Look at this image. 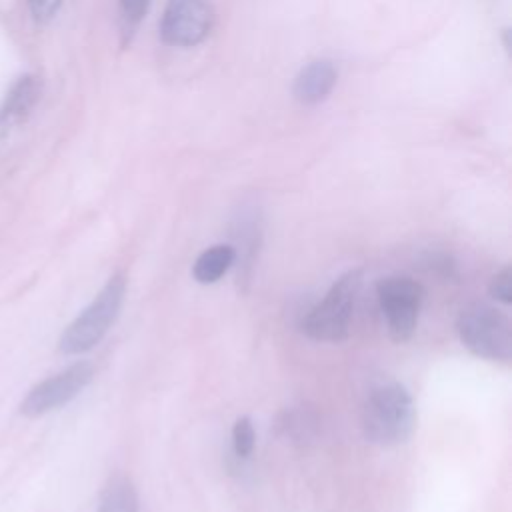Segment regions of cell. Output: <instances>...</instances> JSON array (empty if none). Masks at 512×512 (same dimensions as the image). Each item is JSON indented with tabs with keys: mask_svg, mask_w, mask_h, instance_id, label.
<instances>
[{
	"mask_svg": "<svg viewBox=\"0 0 512 512\" xmlns=\"http://www.w3.org/2000/svg\"><path fill=\"white\" fill-rule=\"evenodd\" d=\"M416 426V408L404 384L388 380L376 384L362 406V428L370 442L396 446L410 438Z\"/></svg>",
	"mask_w": 512,
	"mask_h": 512,
	"instance_id": "cell-1",
	"label": "cell"
},
{
	"mask_svg": "<svg viewBox=\"0 0 512 512\" xmlns=\"http://www.w3.org/2000/svg\"><path fill=\"white\" fill-rule=\"evenodd\" d=\"M456 332L474 356L492 362H510L512 322L498 308L482 302L468 304L458 314Z\"/></svg>",
	"mask_w": 512,
	"mask_h": 512,
	"instance_id": "cell-2",
	"label": "cell"
},
{
	"mask_svg": "<svg viewBox=\"0 0 512 512\" xmlns=\"http://www.w3.org/2000/svg\"><path fill=\"white\" fill-rule=\"evenodd\" d=\"M124 294H126V278L122 274H114L102 286L96 298L64 330L58 344L60 352L72 356V354H82L94 348L118 318L124 302Z\"/></svg>",
	"mask_w": 512,
	"mask_h": 512,
	"instance_id": "cell-3",
	"label": "cell"
},
{
	"mask_svg": "<svg viewBox=\"0 0 512 512\" xmlns=\"http://www.w3.org/2000/svg\"><path fill=\"white\" fill-rule=\"evenodd\" d=\"M362 284L360 270L344 272L324 294V298L306 314L302 328L318 342H342L348 336L354 302Z\"/></svg>",
	"mask_w": 512,
	"mask_h": 512,
	"instance_id": "cell-4",
	"label": "cell"
},
{
	"mask_svg": "<svg viewBox=\"0 0 512 512\" xmlns=\"http://www.w3.org/2000/svg\"><path fill=\"white\" fill-rule=\"evenodd\" d=\"M376 296L394 342H406L418 324L424 288L410 276H388L378 280Z\"/></svg>",
	"mask_w": 512,
	"mask_h": 512,
	"instance_id": "cell-5",
	"label": "cell"
},
{
	"mask_svg": "<svg viewBox=\"0 0 512 512\" xmlns=\"http://www.w3.org/2000/svg\"><path fill=\"white\" fill-rule=\"evenodd\" d=\"M214 26V8L210 0H168L160 38L168 46L190 48L206 40Z\"/></svg>",
	"mask_w": 512,
	"mask_h": 512,
	"instance_id": "cell-6",
	"label": "cell"
},
{
	"mask_svg": "<svg viewBox=\"0 0 512 512\" xmlns=\"http://www.w3.org/2000/svg\"><path fill=\"white\" fill-rule=\"evenodd\" d=\"M92 376L94 368L90 362H76L30 388V392L20 402V412L30 418L48 414L76 398L90 384Z\"/></svg>",
	"mask_w": 512,
	"mask_h": 512,
	"instance_id": "cell-7",
	"label": "cell"
},
{
	"mask_svg": "<svg viewBox=\"0 0 512 512\" xmlns=\"http://www.w3.org/2000/svg\"><path fill=\"white\" fill-rule=\"evenodd\" d=\"M40 92L42 84L32 74L20 76L12 84L4 102L0 104V138H6L22 122H26V118L30 116L40 98Z\"/></svg>",
	"mask_w": 512,
	"mask_h": 512,
	"instance_id": "cell-8",
	"label": "cell"
},
{
	"mask_svg": "<svg viewBox=\"0 0 512 512\" xmlns=\"http://www.w3.org/2000/svg\"><path fill=\"white\" fill-rule=\"evenodd\" d=\"M336 80L338 72L330 60H312L294 78V98L304 106H316L330 96V92L336 86Z\"/></svg>",
	"mask_w": 512,
	"mask_h": 512,
	"instance_id": "cell-9",
	"label": "cell"
},
{
	"mask_svg": "<svg viewBox=\"0 0 512 512\" xmlns=\"http://www.w3.org/2000/svg\"><path fill=\"white\" fill-rule=\"evenodd\" d=\"M236 262L234 246L230 244H214L206 248L192 266V276L200 284H214L218 282L230 266Z\"/></svg>",
	"mask_w": 512,
	"mask_h": 512,
	"instance_id": "cell-10",
	"label": "cell"
},
{
	"mask_svg": "<svg viewBox=\"0 0 512 512\" xmlns=\"http://www.w3.org/2000/svg\"><path fill=\"white\" fill-rule=\"evenodd\" d=\"M98 512H138V496L128 476H112L100 496Z\"/></svg>",
	"mask_w": 512,
	"mask_h": 512,
	"instance_id": "cell-11",
	"label": "cell"
},
{
	"mask_svg": "<svg viewBox=\"0 0 512 512\" xmlns=\"http://www.w3.org/2000/svg\"><path fill=\"white\" fill-rule=\"evenodd\" d=\"M278 426L284 432V436L290 438V442L304 444L316 436L318 416L308 406H294L282 414Z\"/></svg>",
	"mask_w": 512,
	"mask_h": 512,
	"instance_id": "cell-12",
	"label": "cell"
},
{
	"mask_svg": "<svg viewBox=\"0 0 512 512\" xmlns=\"http://www.w3.org/2000/svg\"><path fill=\"white\" fill-rule=\"evenodd\" d=\"M254 444H256V434H254L252 420L248 416L236 418V422L232 426V450H234V456L238 460L250 458L252 452H254Z\"/></svg>",
	"mask_w": 512,
	"mask_h": 512,
	"instance_id": "cell-13",
	"label": "cell"
},
{
	"mask_svg": "<svg viewBox=\"0 0 512 512\" xmlns=\"http://www.w3.org/2000/svg\"><path fill=\"white\" fill-rule=\"evenodd\" d=\"M124 28L132 32L150 10V0H118Z\"/></svg>",
	"mask_w": 512,
	"mask_h": 512,
	"instance_id": "cell-14",
	"label": "cell"
},
{
	"mask_svg": "<svg viewBox=\"0 0 512 512\" xmlns=\"http://www.w3.org/2000/svg\"><path fill=\"white\" fill-rule=\"evenodd\" d=\"M488 292L494 300H498L502 304L512 302V272H510V268H502L498 274L492 276Z\"/></svg>",
	"mask_w": 512,
	"mask_h": 512,
	"instance_id": "cell-15",
	"label": "cell"
},
{
	"mask_svg": "<svg viewBox=\"0 0 512 512\" xmlns=\"http://www.w3.org/2000/svg\"><path fill=\"white\" fill-rule=\"evenodd\" d=\"M62 6V0H28V8L36 22H50Z\"/></svg>",
	"mask_w": 512,
	"mask_h": 512,
	"instance_id": "cell-16",
	"label": "cell"
}]
</instances>
